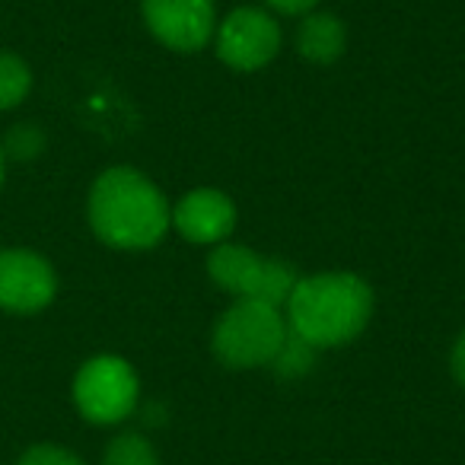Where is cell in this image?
Returning a JSON list of instances; mask_svg holds the SVG:
<instances>
[{
    "label": "cell",
    "mask_w": 465,
    "mask_h": 465,
    "mask_svg": "<svg viewBox=\"0 0 465 465\" xmlns=\"http://www.w3.org/2000/svg\"><path fill=\"white\" fill-rule=\"evenodd\" d=\"M90 226L112 249H153L173 223L166 194L143 173L112 166L90 188Z\"/></svg>",
    "instance_id": "1"
},
{
    "label": "cell",
    "mask_w": 465,
    "mask_h": 465,
    "mask_svg": "<svg viewBox=\"0 0 465 465\" xmlns=\"http://www.w3.org/2000/svg\"><path fill=\"white\" fill-rule=\"evenodd\" d=\"M293 335L312 348L351 344L373 316V287L351 272H322L297 278L284 303Z\"/></svg>",
    "instance_id": "2"
},
{
    "label": "cell",
    "mask_w": 465,
    "mask_h": 465,
    "mask_svg": "<svg viewBox=\"0 0 465 465\" xmlns=\"http://www.w3.org/2000/svg\"><path fill=\"white\" fill-rule=\"evenodd\" d=\"M287 331H291V325H287V316L281 306L236 300L213 325L211 351L230 370L272 367Z\"/></svg>",
    "instance_id": "3"
},
{
    "label": "cell",
    "mask_w": 465,
    "mask_h": 465,
    "mask_svg": "<svg viewBox=\"0 0 465 465\" xmlns=\"http://www.w3.org/2000/svg\"><path fill=\"white\" fill-rule=\"evenodd\" d=\"M207 274L220 291L232 293L236 300H255V303L281 306V310L300 278L284 259H268L236 242H220L213 249L207 259Z\"/></svg>",
    "instance_id": "4"
},
{
    "label": "cell",
    "mask_w": 465,
    "mask_h": 465,
    "mask_svg": "<svg viewBox=\"0 0 465 465\" xmlns=\"http://www.w3.org/2000/svg\"><path fill=\"white\" fill-rule=\"evenodd\" d=\"M141 380L118 354H99L80 367L74 380V401L93 424H118L137 408Z\"/></svg>",
    "instance_id": "5"
},
{
    "label": "cell",
    "mask_w": 465,
    "mask_h": 465,
    "mask_svg": "<svg viewBox=\"0 0 465 465\" xmlns=\"http://www.w3.org/2000/svg\"><path fill=\"white\" fill-rule=\"evenodd\" d=\"M281 26L265 7H236L213 33L217 58L230 71L252 74L268 67L281 52Z\"/></svg>",
    "instance_id": "6"
},
{
    "label": "cell",
    "mask_w": 465,
    "mask_h": 465,
    "mask_svg": "<svg viewBox=\"0 0 465 465\" xmlns=\"http://www.w3.org/2000/svg\"><path fill=\"white\" fill-rule=\"evenodd\" d=\"M150 35L173 52H201L217 33L213 0H141Z\"/></svg>",
    "instance_id": "7"
},
{
    "label": "cell",
    "mask_w": 465,
    "mask_h": 465,
    "mask_svg": "<svg viewBox=\"0 0 465 465\" xmlns=\"http://www.w3.org/2000/svg\"><path fill=\"white\" fill-rule=\"evenodd\" d=\"M58 278L54 268L29 249H4L0 252V310L39 312L54 300Z\"/></svg>",
    "instance_id": "8"
},
{
    "label": "cell",
    "mask_w": 465,
    "mask_h": 465,
    "mask_svg": "<svg viewBox=\"0 0 465 465\" xmlns=\"http://www.w3.org/2000/svg\"><path fill=\"white\" fill-rule=\"evenodd\" d=\"M173 226L194 246H220L236 230V204L220 188H194L173 207Z\"/></svg>",
    "instance_id": "9"
},
{
    "label": "cell",
    "mask_w": 465,
    "mask_h": 465,
    "mask_svg": "<svg viewBox=\"0 0 465 465\" xmlns=\"http://www.w3.org/2000/svg\"><path fill=\"white\" fill-rule=\"evenodd\" d=\"M348 45V29L335 14L310 10L297 29V52L310 64H335Z\"/></svg>",
    "instance_id": "10"
},
{
    "label": "cell",
    "mask_w": 465,
    "mask_h": 465,
    "mask_svg": "<svg viewBox=\"0 0 465 465\" xmlns=\"http://www.w3.org/2000/svg\"><path fill=\"white\" fill-rule=\"evenodd\" d=\"M103 465H160V456H156L153 443L143 433L128 430V433H118L105 446Z\"/></svg>",
    "instance_id": "11"
},
{
    "label": "cell",
    "mask_w": 465,
    "mask_h": 465,
    "mask_svg": "<svg viewBox=\"0 0 465 465\" xmlns=\"http://www.w3.org/2000/svg\"><path fill=\"white\" fill-rule=\"evenodd\" d=\"M33 74L26 61L16 58L14 52H0V109H14L29 96Z\"/></svg>",
    "instance_id": "12"
},
{
    "label": "cell",
    "mask_w": 465,
    "mask_h": 465,
    "mask_svg": "<svg viewBox=\"0 0 465 465\" xmlns=\"http://www.w3.org/2000/svg\"><path fill=\"white\" fill-rule=\"evenodd\" d=\"M312 361H316V348L306 344L300 335H293V331H287L284 344H281V351H278V357H274L272 367L278 370L281 376H300L312 367Z\"/></svg>",
    "instance_id": "13"
},
{
    "label": "cell",
    "mask_w": 465,
    "mask_h": 465,
    "mask_svg": "<svg viewBox=\"0 0 465 465\" xmlns=\"http://www.w3.org/2000/svg\"><path fill=\"white\" fill-rule=\"evenodd\" d=\"M45 147V134L35 124H16L10 128L7 141H4V156H14V160H35Z\"/></svg>",
    "instance_id": "14"
},
{
    "label": "cell",
    "mask_w": 465,
    "mask_h": 465,
    "mask_svg": "<svg viewBox=\"0 0 465 465\" xmlns=\"http://www.w3.org/2000/svg\"><path fill=\"white\" fill-rule=\"evenodd\" d=\"M16 465H84V462H80V456H74L71 450H64V446L39 443L23 452Z\"/></svg>",
    "instance_id": "15"
},
{
    "label": "cell",
    "mask_w": 465,
    "mask_h": 465,
    "mask_svg": "<svg viewBox=\"0 0 465 465\" xmlns=\"http://www.w3.org/2000/svg\"><path fill=\"white\" fill-rule=\"evenodd\" d=\"M319 0H265V7L274 10V14L284 16H306L310 10H316Z\"/></svg>",
    "instance_id": "16"
},
{
    "label": "cell",
    "mask_w": 465,
    "mask_h": 465,
    "mask_svg": "<svg viewBox=\"0 0 465 465\" xmlns=\"http://www.w3.org/2000/svg\"><path fill=\"white\" fill-rule=\"evenodd\" d=\"M450 373H452V380L465 389V329L459 331L456 344H452V351H450Z\"/></svg>",
    "instance_id": "17"
},
{
    "label": "cell",
    "mask_w": 465,
    "mask_h": 465,
    "mask_svg": "<svg viewBox=\"0 0 465 465\" xmlns=\"http://www.w3.org/2000/svg\"><path fill=\"white\" fill-rule=\"evenodd\" d=\"M4 160H7V156H4V147H0V182H4Z\"/></svg>",
    "instance_id": "18"
}]
</instances>
